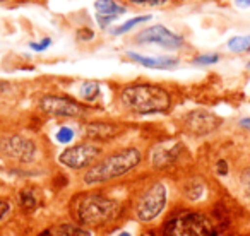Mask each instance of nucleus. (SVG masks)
Returning <instances> with one entry per match:
<instances>
[{"label":"nucleus","mask_w":250,"mask_h":236,"mask_svg":"<svg viewBox=\"0 0 250 236\" xmlns=\"http://www.w3.org/2000/svg\"><path fill=\"white\" fill-rule=\"evenodd\" d=\"M122 103L134 113H163L170 108V94L153 84H134L122 91Z\"/></svg>","instance_id":"f257e3e1"},{"label":"nucleus","mask_w":250,"mask_h":236,"mask_svg":"<svg viewBox=\"0 0 250 236\" xmlns=\"http://www.w3.org/2000/svg\"><path fill=\"white\" fill-rule=\"evenodd\" d=\"M141 163V153L134 147L118 151L111 156L104 157L101 163L93 166L86 175H84V183L86 185H96L103 181L113 180L122 175L129 173L130 170Z\"/></svg>","instance_id":"f03ea898"},{"label":"nucleus","mask_w":250,"mask_h":236,"mask_svg":"<svg viewBox=\"0 0 250 236\" xmlns=\"http://www.w3.org/2000/svg\"><path fill=\"white\" fill-rule=\"evenodd\" d=\"M120 212V205L111 198L100 194H87L79 198L76 214L83 224L101 226L115 219Z\"/></svg>","instance_id":"7ed1b4c3"},{"label":"nucleus","mask_w":250,"mask_h":236,"mask_svg":"<svg viewBox=\"0 0 250 236\" xmlns=\"http://www.w3.org/2000/svg\"><path fill=\"white\" fill-rule=\"evenodd\" d=\"M216 226L201 212H180L165 226V236H216Z\"/></svg>","instance_id":"20e7f679"},{"label":"nucleus","mask_w":250,"mask_h":236,"mask_svg":"<svg viewBox=\"0 0 250 236\" xmlns=\"http://www.w3.org/2000/svg\"><path fill=\"white\" fill-rule=\"evenodd\" d=\"M167 204V188L163 183H154L143 194L137 202V217L144 222H149L161 214Z\"/></svg>","instance_id":"39448f33"},{"label":"nucleus","mask_w":250,"mask_h":236,"mask_svg":"<svg viewBox=\"0 0 250 236\" xmlns=\"http://www.w3.org/2000/svg\"><path fill=\"white\" fill-rule=\"evenodd\" d=\"M0 153L11 159L29 163L36 156V146L33 140L21 136H5L0 137Z\"/></svg>","instance_id":"423d86ee"},{"label":"nucleus","mask_w":250,"mask_h":236,"mask_svg":"<svg viewBox=\"0 0 250 236\" xmlns=\"http://www.w3.org/2000/svg\"><path fill=\"white\" fill-rule=\"evenodd\" d=\"M101 149L93 144H79V146H74L65 149L59 156V161L63 166H69L72 170H81V168L91 166L94 161L100 157Z\"/></svg>","instance_id":"0eeeda50"},{"label":"nucleus","mask_w":250,"mask_h":236,"mask_svg":"<svg viewBox=\"0 0 250 236\" xmlns=\"http://www.w3.org/2000/svg\"><path fill=\"white\" fill-rule=\"evenodd\" d=\"M136 41L141 43V45H149V43H154V45H160L163 48H180L184 45V38L175 33H171L170 29H167L165 26H153V28L143 29L139 35L136 36Z\"/></svg>","instance_id":"6e6552de"},{"label":"nucleus","mask_w":250,"mask_h":236,"mask_svg":"<svg viewBox=\"0 0 250 236\" xmlns=\"http://www.w3.org/2000/svg\"><path fill=\"white\" fill-rule=\"evenodd\" d=\"M40 108L45 113L53 115V117H67V118H76L84 113V108L79 103L69 98H60V96H45L40 101Z\"/></svg>","instance_id":"1a4fd4ad"},{"label":"nucleus","mask_w":250,"mask_h":236,"mask_svg":"<svg viewBox=\"0 0 250 236\" xmlns=\"http://www.w3.org/2000/svg\"><path fill=\"white\" fill-rule=\"evenodd\" d=\"M221 123V118L206 110H195L185 117V129L194 136H208L214 132Z\"/></svg>","instance_id":"9d476101"},{"label":"nucleus","mask_w":250,"mask_h":236,"mask_svg":"<svg viewBox=\"0 0 250 236\" xmlns=\"http://www.w3.org/2000/svg\"><path fill=\"white\" fill-rule=\"evenodd\" d=\"M182 151V144L178 140H165V142L158 144L151 153V164L156 170L161 168H168L175 163Z\"/></svg>","instance_id":"9b49d317"},{"label":"nucleus","mask_w":250,"mask_h":236,"mask_svg":"<svg viewBox=\"0 0 250 236\" xmlns=\"http://www.w3.org/2000/svg\"><path fill=\"white\" fill-rule=\"evenodd\" d=\"M94 9L98 11V21H100L101 26L111 22L117 16L125 12L124 5H118L113 0H96L94 2Z\"/></svg>","instance_id":"f8f14e48"},{"label":"nucleus","mask_w":250,"mask_h":236,"mask_svg":"<svg viewBox=\"0 0 250 236\" xmlns=\"http://www.w3.org/2000/svg\"><path fill=\"white\" fill-rule=\"evenodd\" d=\"M118 132H120V129H118L117 125H113V123L94 122L86 127V136L89 137V139H96V140L113 139Z\"/></svg>","instance_id":"ddd939ff"},{"label":"nucleus","mask_w":250,"mask_h":236,"mask_svg":"<svg viewBox=\"0 0 250 236\" xmlns=\"http://www.w3.org/2000/svg\"><path fill=\"white\" fill-rule=\"evenodd\" d=\"M127 55H129L132 60H136V62L143 63L144 67H151V69H173V67H177V63H178L177 59H170V57L151 59V57H143V55H137V53H132V52H129Z\"/></svg>","instance_id":"4468645a"},{"label":"nucleus","mask_w":250,"mask_h":236,"mask_svg":"<svg viewBox=\"0 0 250 236\" xmlns=\"http://www.w3.org/2000/svg\"><path fill=\"white\" fill-rule=\"evenodd\" d=\"M50 236H91L87 229L74 224H59L50 229Z\"/></svg>","instance_id":"2eb2a0df"},{"label":"nucleus","mask_w":250,"mask_h":236,"mask_svg":"<svg viewBox=\"0 0 250 236\" xmlns=\"http://www.w3.org/2000/svg\"><path fill=\"white\" fill-rule=\"evenodd\" d=\"M228 48L231 52H245L250 48V35L249 36H235L228 41Z\"/></svg>","instance_id":"dca6fc26"},{"label":"nucleus","mask_w":250,"mask_h":236,"mask_svg":"<svg viewBox=\"0 0 250 236\" xmlns=\"http://www.w3.org/2000/svg\"><path fill=\"white\" fill-rule=\"evenodd\" d=\"M151 16H139V18H134V19H129L127 22H124L122 26H118L117 29H113V35H122V33H127L129 29H132L136 24H139V22H146L149 21Z\"/></svg>","instance_id":"f3484780"},{"label":"nucleus","mask_w":250,"mask_h":236,"mask_svg":"<svg viewBox=\"0 0 250 236\" xmlns=\"http://www.w3.org/2000/svg\"><path fill=\"white\" fill-rule=\"evenodd\" d=\"M98 93H100V86H98V82H94V80H87V82H84L83 86H81V94H83V98H86V99H94V98L98 96Z\"/></svg>","instance_id":"a211bd4d"},{"label":"nucleus","mask_w":250,"mask_h":236,"mask_svg":"<svg viewBox=\"0 0 250 236\" xmlns=\"http://www.w3.org/2000/svg\"><path fill=\"white\" fill-rule=\"evenodd\" d=\"M21 205L24 209H28V211H33V209H36L38 202H36V198L33 197L31 192H29V190H22L21 192Z\"/></svg>","instance_id":"6ab92c4d"},{"label":"nucleus","mask_w":250,"mask_h":236,"mask_svg":"<svg viewBox=\"0 0 250 236\" xmlns=\"http://www.w3.org/2000/svg\"><path fill=\"white\" fill-rule=\"evenodd\" d=\"M72 139H74V130L69 129V127H62V129L57 132V140H59V142L67 144V142H70Z\"/></svg>","instance_id":"aec40b11"},{"label":"nucleus","mask_w":250,"mask_h":236,"mask_svg":"<svg viewBox=\"0 0 250 236\" xmlns=\"http://www.w3.org/2000/svg\"><path fill=\"white\" fill-rule=\"evenodd\" d=\"M219 60V55L212 53V55H201L194 60V63H199V65H209V63H216Z\"/></svg>","instance_id":"412c9836"},{"label":"nucleus","mask_w":250,"mask_h":236,"mask_svg":"<svg viewBox=\"0 0 250 236\" xmlns=\"http://www.w3.org/2000/svg\"><path fill=\"white\" fill-rule=\"evenodd\" d=\"M240 183H242V188L245 190L247 195H250V168L245 170L242 173V178H240Z\"/></svg>","instance_id":"4be33fe9"},{"label":"nucleus","mask_w":250,"mask_h":236,"mask_svg":"<svg viewBox=\"0 0 250 236\" xmlns=\"http://www.w3.org/2000/svg\"><path fill=\"white\" fill-rule=\"evenodd\" d=\"M134 4H137V5H161V4H165L167 0H132Z\"/></svg>","instance_id":"5701e85b"},{"label":"nucleus","mask_w":250,"mask_h":236,"mask_svg":"<svg viewBox=\"0 0 250 236\" xmlns=\"http://www.w3.org/2000/svg\"><path fill=\"white\" fill-rule=\"evenodd\" d=\"M9 211H11V204L7 200H0V221L9 214Z\"/></svg>","instance_id":"b1692460"},{"label":"nucleus","mask_w":250,"mask_h":236,"mask_svg":"<svg viewBox=\"0 0 250 236\" xmlns=\"http://www.w3.org/2000/svg\"><path fill=\"white\" fill-rule=\"evenodd\" d=\"M216 171H218V175L225 177V175L228 173V163H226V161H218V164H216Z\"/></svg>","instance_id":"393cba45"},{"label":"nucleus","mask_w":250,"mask_h":236,"mask_svg":"<svg viewBox=\"0 0 250 236\" xmlns=\"http://www.w3.org/2000/svg\"><path fill=\"white\" fill-rule=\"evenodd\" d=\"M48 45H50V38H45L42 43H31V48L33 50H40V52H42V50H45Z\"/></svg>","instance_id":"a878e982"},{"label":"nucleus","mask_w":250,"mask_h":236,"mask_svg":"<svg viewBox=\"0 0 250 236\" xmlns=\"http://www.w3.org/2000/svg\"><path fill=\"white\" fill-rule=\"evenodd\" d=\"M235 4L238 7H250V0H235Z\"/></svg>","instance_id":"bb28decb"},{"label":"nucleus","mask_w":250,"mask_h":236,"mask_svg":"<svg viewBox=\"0 0 250 236\" xmlns=\"http://www.w3.org/2000/svg\"><path fill=\"white\" fill-rule=\"evenodd\" d=\"M240 125L245 127V129H250V118H243V120H240Z\"/></svg>","instance_id":"cd10ccee"},{"label":"nucleus","mask_w":250,"mask_h":236,"mask_svg":"<svg viewBox=\"0 0 250 236\" xmlns=\"http://www.w3.org/2000/svg\"><path fill=\"white\" fill-rule=\"evenodd\" d=\"M118 236H130V235H129V233H120Z\"/></svg>","instance_id":"c85d7f7f"},{"label":"nucleus","mask_w":250,"mask_h":236,"mask_svg":"<svg viewBox=\"0 0 250 236\" xmlns=\"http://www.w3.org/2000/svg\"><path fill=\"white\" fill-rule=\"evenodd\" d=\"M247 67H249V69H250V62H249V65H247Z\"/></svg>","instance_id":"c756f323"},{"label":"nucleus","mask_w":250,"mask_h":236,"mask_svg":"<svg viewBox=\"0 0 250 236\" xmlns=\"http://www.w3.org/2000/svg\"><path fill=\"white\" fill-rule=\"evenodd\" d=\"M0 2H5V0H0Z\"/></svg>","instance_id":"7c9ffc66"}]
</instances>
